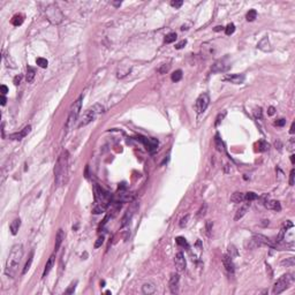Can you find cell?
Segmentation results:
<instances>
[{
    "instance_id": "obj_1",
    "label": "cell",
    "mask_w": 295,
    "mask_h": 295,
    "mask_svg": "<svg viewBox=\"0 0 295 295\" xmlns=\"http://www.w3.org/2000/svg\"><path fill=\"white\" fill-rule=\"evenodd\" d=\"M22 256H23V246L21 243L13 246V248L11 249V253L8 255V258L6 260V267H5L6 276L11 277V278L15 276L18 265L21 263Z\"/></svg>"
},
{
    "instance_id": "obj_2",
    "label": "cell",
    "mask_w": 295,
    "mask_h": 295,
    "mask_svg": "<svg viewBox=\"0 0 295 295\" xmlns=\"http://www.w3.org/2000/svg\"><path fill=\"white\" fill-rule=\"evenodd\" d=\"M68 152L65 151L62 152L58 160L54 167V181L56 187H61L67 183L68 180Z\"/></svg>"
},
{
    "instance_id": "obj_3",
    "label": "cell",
    "mask_w": 295,
    "mask_h": 295,
    "mask_svg": "<svg viewBox=\"0 0 295 295\" xmlns=\"http://www.w3.org/2000/svg\"><path fill=\"white\" fill-rule=\"evenodd\" d=\"M104 112V106L100 105V104H95L90 106L88 110L84 111V113L82 114V116L80 118V122L77 125L78 128H82L84 126H88L89 124H91L92 121L96 120V118L102 114Z\"/></svg>"
},
{
    "instance_id": "obj_4",
    "label": "cell",
    "mask_w": 295,
    "mask_h": 295,
    "mask_svg": "<svg viewBox=\"0 0 295 295\" xmlns=\"http://www.w3.org/2000/svg\"><path fill=\"white\" fill-rule=\"evenodd\" d=\"M82 100H83V96L81 95L72 105L67 122H66V133L71 131L75 127V125H76V122L78 120V116H80V111L82 109Z\"/></svg>"
},
{
    "instance_id": "obj_5",
    "label": "cell",
    "mask_w": 295,
    "mask_h": 295,
    "mask_svg": "<svg viewBox=\"0 0 295 295\" xmlns=\"http://www.w3.org/2000/svg\"><path fill=\"white\" fill-rule=\"evenodd\" d=\"M45 15L46 18L52 23V24H59L64 20V14L60 11V8L55 4H50L46 6L45 9Z\"/></svg>"
},
{
    "instance_id": "obj_6",
    "label": "cell",
    "mask_w": 295,
    "mask_h": 295,
    "mask_svg": "<svg viewBox=\"0 0 295 295\" xmlns=\"http://www.w3.org/2000/svg\"><path fill=\"white\" fill-rule=\"evenodd\" d=\"M293 282H294V277H293V275L287 273V275L281 276L276 281V284H275V286H273V289H272V293H273V294H280V293H282V292H284L285 289H287Z\"/></svg>"
},
{
    "instance_id": "obj_7",
    "label": "cell",
    "mask_w": 295,
    "mask_h": 295,
    "mask_svg": "<svg viewBox=\"0 0 295 295\" xmlns=\"http://www.w3.org/2000/svg\"><path fill=\"white\" fill-rule=\"evenodd\" d=\"M209 104H210V97H209V95H207L206 92H204V93H202V95H200V96H198V98L196 99V104H195L196 112H197L198 114L203 113L204 111L207 109Z\"/></svg>"
},
{
    "instance_id": "obj_8",
    "label": "cell",
    "mask_w": 295,
    "mask_h": 295,
    "mask_svg": "<svg viewBox=\"0 0 295 295\" xmlns=\"http://www.w3.org/2000/svg\"><path fill=\"white\" fill-rule=\"evenodd\" d=\"M137 209H138V203L135 202V201H133V202L130 203V205H129V207L127 209V211H126V213H125V216L122 217V222H121V227H125L126 225H128L130 220L133 219V217H134V215L136 213V211H137Z\"/></svg>"
},
{
    "instance_id": "obj_9",
    "label": "cell",
    "mask_w": 295,
    "mask_h": 295,
    "mask_svg": "<svg viewBox=\"0 0 295 295\" xmlns=\"http://www.w3.org/2000/svg\"><path fill=\"white\" fill-rule=\"evenodd\" d=\"M137 140H140V141L144 144V147H145V149H147L148 151H153V150H156V149L158 148V144H159L158 140L152 138V137H143V136H138V137H137Z\"/></svg>"
},
{
    "instance_id": "obj_10",
    "label": "cell",
    "mask_w": 295,
    "mask_h": 295,
    "mask_svg": "<svg viewBox=\"0 0 295 295\" xmlns=\"http://www.w3.org/2000/svg\"><path fill=\"white\" fill-rule=\"evenodd\" d=\"M244 75L243 74H228L222 77V81L233 83V84H241L244 82Z\"/></svg>"
},
{
    "instance_id": "obj_11",
    "label": "cell",
    "mask_w": 295,
    "mask_h": 295,
    "mask_svg": "<svg viewBox=\"0 0 295 295\" xmlns=\"http://www.w3.org/2000/svg\"><path fill=\"white\" fill-rule=\"evenodd\" d=\"M179 282H180L179 273H172L169 278V289L172 294H176L179 292Z\"/></svg>"
},
{
    "instance_id": "obj_12",
    "label": "cell",
    "mask_w": 295,
    "mask_h": 295,
    "mask_svg": "<svg viewBox=\"0 0 295 295\" xmlns=\"http://www.w3.org/2000/svg\"><path fill=\"white\" fill-rule=\"evenodd\" d=\"M229 67H231V65H229V64H226V62H225V59L218 60V61L215 62V65L212 66V72H213V73H224V72H226Z\"/></svg>"
},
{
    "instance_id": "obj_13",
    "label": "cell",
    "mask_w": 295,
    "mask_h": 295,
    "mask_svg": "<svg viewBox=\"0 0 295 295\" xmlns=\"http://www.w3.org/2000/svg\"><path fill=\"white\" fill-rule=\"evenodd\" d=\"M174 263H175V267L176 270L180 272V271H183L186 269V258H184V255L179 251L176 255H175V259H174Z\"/></svg>"
},
{
    "instance_id": "obj_14",
    "label": "cell",
    "mask_w": 295,
    "mask_h": 295,
    "mask_svg": "<svg viewBox=\"0 0 295 295\" xmlns=\"http://www.w3.org/2000/svg\"><path fill=\"white\" fill-rule=\"evenodd\" d=\"M265 200L263 201V204L266 209L269 210H275V211H280L281 210V205L278 201H273V200H269V197L266 198V196L264 197Z\"/></svg>"
},
{
    "instance_id": "obj_15",
    "label": "cell",
    "mask_w": 295,
    "mask_h": 295,
    "mask_svg": "<svg viewBox=\"0 0 295 295\" xmlns=\"http://www.w3.org/2000/svg\"><path fill=\"white\" fill-rule=\"evenodd\" d=\"M222 264L226 269V271L228 273H234V263H233V258L229 257L228 255H224L222 256Z\"/></svg>"
},
{
    "instance_id": "obj_16",
    "label": "cell",
    "mask_w": 295,
    "mask_h": 295,
    "mask_svg": "<svg viewBox=\"0 0 295 295\" xmlns=\"http://www.w3.org/2000/svg\"><path fill=\"white\" fill-rule=\"evenodd\" d=\"M30 130H31V126H27V127H24V128L22 129L20 133H14V134H11L9 135V138H12V140H22L23 137H25L29 133H30Z\"/></svg>"
},
{
    "instance_id": "obj_17",
    "label": "cell",
    "mask_w": 295,
    "mask_h": 295,
    "mask_svg": "<svg viewBox=\"0 0 295 295\" xmlns=\"http://www.w3.org/2000/svg\"><path fill=\"white\" fill-rule=\"evenodd\" d=\"M257 47L259 49V50L264 51V52H270V51L272 50L271 44H270V40H269V38H267V37H263V38L258 42Z\"/></svg>"
},
{
    "instance_id": "obj_18",
    "label": "cell",
    "mask_w": 295,
    "mask_h": 295,
    "mask_svg": "<svg viewBox=\"0 0 295 295\" xmlns=\"http://www.w3.org/2000/svg\"><path fill=\"white\" fill-rule=\"evenodd\" d=\"M54 262H55V255L54 254H52V255L50 256V258L47 259L46 264H45V267H44V271H43V278H45V277L50 273V271L52 270V267H53V265H54Z\"/></svg>"
},
{
    "instance_id": "obj_19",
    "label": "cell",
    "mask_w": 295,
    "mask_h": 295,
    "mask_svg": "<svg viewBox=\"0 0 295 295\" xmlns=\"http://www.w3.org/2000/svg\"><path fill=\"white\" fill-rule=\"evenodd\" d=\"M249 206H250V203H244V204H242L241 206H240V209L236 211V213H235V217H234V220H240L246 213H247V211L249 210Z\"/></svg>"
},
{
    "instance_id": "obj_20",
    "label": "cell",
    "mask_w": 295,
    "mask_h": 295,
    "mask_svg": "<svg viewBox=\"0 0 295 295\" xmlns=\"http://www.w3.org/2000/svg\"><path fill=\"white\" fill-rule=\"evenodd\" d=\"M64 239H65V233H64V231L60 228V229L58 231L56 235H55V243H54V251L55 253L59 250V248H60V246H61V243H62Z\"/></svg>"
},
{
    "instance_id": "obj_21",
    "label": "cell",
    "mask_w": 295,
    "mask_h": 295,
    "mask_svg": "<svg viewBox=\"0 0 295 295\" xmlns=\"http://www.w3.org/2000/svg\"><path fill=\"white\" fill-rule=\"evenodd\" d=\"M156 292V286L152 282H145L142 286V293L145 295H151Z\"/></svg>"
},
{
    "instance_id": "obj_22",
    "label": "cell",
    "mask_w": 295,
    "mask_h": 295,
    "mask_svg": "<svg viewBox=\"0 0 295 295\" xmlns=\"http://www.w3.org/2000/svg\"><path fill=\"white\" fill-rule=\"evenodd\" d=\"M20 226H21V219H20V218H16V219H14V220L11 222L9 228H11V233H12L13 235H16V234H18V228H20Z\"/></svg>"
},
{
    "instance_id": "obj_23",
    "label": "cell",
    "mask_w": 295,
    "mask_h": 295,
    "mask_svg": "<svg viewBox=\"0 0 295 295\" xmlns=\"http://www.w3.org/2000/svg\"><path fill=\"white\" fill-rule=\"evenodd\" d=\"M109 206V202H104V203H97V205L93 207V213L95 215H99L102 212H104Z\"/></svg>"
},
{
    "instance_id": "obj_24",
    "label": "cell",
    "mask_w": 295,
    "mask_h": 295,
    "mask_svg": "<svg viewBox=\"0 0 295 295\" xmlns=\"http://www.w3.org/2000/svg\"><path fill=\"white\" fill-rule=\"evenodd\" d=\"M231 201L233 203H242L244 201V194L239 193V191L233 193L232 196H231Z\"/></svg>"
},
{
    "instance_id": "obj_25",
    "label": "cell",
    "mask_w": 295,
    "mask_h": 295,
    "mask_svg": "<svg viewBox=\"0 0 295 295\" xmlns=\"http://www.w3.org/2000/svg\"><path fill=\"white\" fill-rule=\"evenodd\" d=\"M32 260H34V250H31L30 254H29L28 260H27V263H25V265H24V267H23L22 275H25V273L29 271V269H30V266H31V264H32Z\"/></svg>"
},
{
    "instance_id": "obj_26",
    "label": "cell",
    "mask_w": 295,
    "mask_h": 295,
    "mask_svg": "<svg viewBox=\"0 0 295 295\" xmlns=\"http://www.w3.org/2000/svg\"><path fill=\"white\" fill-rule=\"evenodd\" d=\"M35 75H36V71H35L32 67L28 66V67H27V76H25L27 82H28V83L32 82V81H34V78H35Z\"/></svg>"
},
{
    "instance_id": "obj_27",
    "label": "cell",
    "mask_w": 295,
    "mask_h": 295,
    "mask_svg": "<svg viewBox=\"0 0 295 295\" xmlns=\"http://www.w3.org/2000/svg\"><path fill=\"white\" fill-rule=\"evenodd\" d=\"M23 21H24V16L22 14H16L12 18V24L14 27H18V25H21L23 23Z\"/></svg>"
},
{
    "instance_id": "obj_28",
    "label": "cell",
    "mask_w": 295,
    "mask_h": 295,
    "mask_svg": "<svg viewBox=\"0 0 295 295\" xmlns=\"http://www.w3.org/2000/svg\"><path fill=\"white\" fill-rule=\"evenodd\" d=\"M227 255L229 256V257L234 258L236 257L238 255H239V253H238V249L233 246V244H231V246H228V249H227Z\"/></svg>"
},
{
    "instance_id": "obj_29",
    "label": "cell",
    "mask_w": 295,
    "mask_h": 295,
    "mask_svg": "<svg viewBox=\"0 0 295 295\" xmlns=\"http://www.w3.org/2000/svg\"><path fill=\"white\" fill-rule=\"evenodd\" d=\"M257 18V12H256L255 9H250V11L247 13V15H246V18H247L248 22L255 21V18Z\"/></svg>"
},
{
    "instance_id": "obj_30",
    "label": "cell",
    "mask_w": 295,
    "mask_h": 295,
    "mask_svg": "<svg viewBox=\"0 0 295 295\" xmlns=\"http://www.w3.org/2000/svg\"><path fill=\"white\" fill-rule=\"evenodd\" d=\"M171 78H172V81H173V82H179V81L182 78V71L178 69V71L173 72L172 76H171Z\"/></svg>"
},
{
    "instance_id": "obj_31",
    "label": "cell",
    "mask_w": 295,
    "mask_h": 295,
    "mask_svg": "<svg viewBox=\"0 0 295 295\" xmlns=\"http://www.w3.org/2000/svg\"><path fill=\"white\" fill-rule=\"evenodd\" d=\"M257 198H258L257 194H255V193H253V191H249V193L244 194V201L251 202V201H255V200H257Z\"/></svg>"
},
{
    "instance_id": "obj_32",
    "label": "cell",
    "mask_w": 295,
    "mask_h": 295,
    "mask_svg": "<svg viewBox=\"0 0 295 295\" xmlns=\"http://www.w3.org/2000/svg\"><path fill=\"white\" fill-rule=\"evenodd\" d=\"M176 34L175 32H169L168 35H166L165 37V43L167 44H171V43H173V42H175L176 40Z\"/></svg>"
},
{
    "instance_id": "obj_33",
    "label": "cell",
    "mask_w": 295,
    "mask_h": 295,
    "mask_svg": "<svg viewBox=\"0 0 295 295\" xmlns=\"http://www.w3.org/2000/svg\"><path fill=\"white\" fill-rule=\"evenodd\" d=\"M206 209H207V204L206 203H204L203 204L202 206H201V209L197 211V218H202V217H204L205 216V213H206Z\"/></svg>"
},
{
    "instance_id": "obj_34",
    "label": "cell",
    "mask_w": 295,
    "mask_h": 295,
    "mask_svg": "<svg viewBox=\"0 0 295 295\" xmlns=\"http://www.w3.org/2000/svg\"><path fill=\"white\" fill-rule=\"evenodd\" d=\"M36 64L39 66V67H42V68H46V67H47V65H49L47 60H46V59H44V58H37Z\"/></svg>"
},
{
    "instance_id": "obj_35",
    "label": "cell",
    "mask_w": 295,
    "mask_h": 295,
    "mask_svg": "<svg viewBox=\"0 0 295 295\" xmlns=\"http://www.w3.org/2000/svg\"><path fill=\"white\" fill-rule=\"evenodd\" d=\"M234 31H235V25H234L233 23H229V24H227V27L225 28V34H226L227 36L232 35V34H233Z\"/></svg>"
},
{
    "instance_id": "obj_36",
    "label": "cell",
    "mask_w": 295,
    "mask_h": 295,
    "mask_svg": "<svg viewBox=\"0 0 295 295\" xmlns=\"http://www.w3.org/2000/svg\"><path fill=\"white\" fill-rule=\"evenodd\" d=\"M175 241H176V243L179 244V246H181V247H186L187 249L189 248V244L187 243V241H186V239L184 238H181V236H178L176 239H175Z\"/></svg>"
},
{
    "instance_id": "obj_37",
    "label": "cell",
    "mask_w": 295,
    "mask_h": 295,
    "mask_svg": "<svg viewBox=\"0 0 295 295\" xmlns=\"http://www.w3.org/2000/svg\"><path fill=\"white\" fill-rule=\"evenodd\" d=\"M294 264H295L294 257L286 258V259H284L281 262V265H286V266H294Z\"/></svg>"
},
{
    "instance_id": "obj_38",
    "label": "cell",
    "mask_w": 295,
    "mask_h": 295,
    "mask_svg": "<svg viewBox=\"0 0 295 295\" xmlns=\"http://www.w3.org/2000/svg\"><path fill=\"white\" fill-rule=\"evenodd\" d=\"M216 147H217V150H218V151H222V150H224V144H222L221 138L219 137L218 134L216 135Z\"/></svg>"
},
{
    "instance_id": "obj_39",
    "label": "cell",
    "mask_w": 295,
    "mask_h": 295,
    "mask_svg": "<svg viewBox=\"0 0 295 295\" xmlns=\"http://www.w3.org/2000/svg\"><path fill=\"white\" fill-rule=\"evenodd\" d=\"M76 285H77V281L75 280V281H73L71 285H69V287L66 289V294H73L74 293V291H75V288H76Z\"/></svg>"
},
{
    "instance_id": "obj_40",
    "label": "cell",
    "mask_w": 295,
    "mask_h": 295,
    "mask_svg": "<svg viewBox=\"0 0 295 295\" xmlns=\"http://www.w3.org/2000/svg\"><path fill=\"white\" fill-rule=\"evenodd\" d=\"M225 116H226V111H224L222 113H219V114H218V116H217V119H216V122H215V126H216V127L219 126V124L222 121V119H224Z\"/></svg>"
},
{
    "instance_id": "obj_41",
    "label": "cell",
    "mask_w": 295,
    "mask_h": 295,
    "mask_svg": "<svg viewBox=\"0 0 295 295\" xmlns=\"http://www.w3.org/2000/svg\"><path fill=\"white\" fill-rule=\"evenodd\" d=\"M168 69H169V65H168V64H164V65H162V66L158 68V73L166 74V72H168Z\"/></svg>"
},
{
    "instance_id": "obj_42",
    "label": "cell",
    "mask_w": 295,
    "mask_h": 295,
    "mask_svg": "<svg viewBox=\"0 0 295 295\" xmlns=\"http://www.w3.org/2000/svg\"><path fill=\"white\" fill-rule=\"evenodd\" d=\"M182 4H183L182 0H172L171 1V6L174 7V8H180L182 6Z\"/></svg>"
},
{
    "instance_id": "obj_43",
    "label": "cell",
    "mask_w": 295,
    "mask_h": 295,
    "mask_svg": "<svg viewBox=\"0 0 295 295\" xmlns=\"http://www.w3.org/2000/svg\"><path fill=\"white\" fill-rule=\"evenodd\" d=\"M287 149L289 151H294L295 149V140L294 138H291L288 142H287Z\"/></svg>"
},
{
    "instance_id": "obj_44",
    "label": "cell",
    "mask_w": 295,
    "mask_h": 295,
    "mask_svg": "<svg viewBox=\"0 0 295 295\" xmlns=\"http://www.w3.org/2000/svg\"><path fill=\"white\" fill-rule=\"evenodd\" d=\"M188 220H189V215H186L183 218L180 220V227L181 228H183L187 226V224H188Z\"/></svg>"
},
{
    "instance_id": "obj_45",
    "label": "cell",
    "mask_w": 295,
    "mask_h": 295,
    "mask_svg": "<svg viewBox=\"0 0 295 295\" xmlns=\"http://www.w3.org/2000/svg\"><path fill=\"white\" fill-rule=\"evenodd\" d=\"M104 243V236L102 235V236H99L98 239L96 240V242H95V248H99V247H102V244Z\"/></svg>"
},
{
    "instance_id": "obj_46",
    "label": "cell",
    "mask_w": 295,
    "mask_h": 295,
    "mask_svg": "<svg viewBox=\"0 0 295 295\" xmlns=\"http://www.w3.org/2000/svg\"><path fill=\"white\" fill-rule=\"evenodd\" d=\"M254 114H255V118L256 119H262L263 118V112H262V109L260 107H258V109H256L255 110V112H254Z\"/></svg>"
},
{
    "instance_id": "obj_47",
    "label": "cell",
    "mask_w": 295,
    "mask_h": 295,
    "mask_svg": "<svg viewBox=\"0 0 295 295\" xmlns=\"http://www.w3.org/2000/svg\"><path fill=\"white\" fill-rule=\"evenodd\" d=\"M267 148H269V144L267 143H265L264 141H260L259 142V151H265V150H267Z\"/></svg>"
},
{
    "instance_id": "obj_48",
    "label": "cell",
    "mask_w": 295,
    "mask_h": 295,
    "mask_svg": "<svg viewBox=\"0 0 295 295\" xmlns=\"http://www.w3.org/2000/svg\"><path fill=\"white\" fill-rule=\"evenodd\" d=\"M295 174V169L293 168L291 171V174H289V186H294V175Z\"/></svg>"
},
{
    "instance_id": "obj_49",
    "label": "cell",
    "mask_w": 295,
    "mask_h": 295,
    "mask_svg": "<svg viewBox=\"0 0 295 295\" xmlns=\"http://www.w3.org/2000/svg\"><path fill=\"white\" fill-rule=\"evenodd\" d=\"M186 44H187V40L183 39V40H181L180 43H178V44L175 45V49H176V50H180V49H182V47L186 46Z\"/></svg>"
},
{
    "instance_id": "obj_50",
    "label": "cell",
    "mask_w": 295,
    "mask_h": 295,
    "mask_svg": "<svg viewBox=\"0 0 295 295\" xmlns=\"http://www.w3.org/2000/svg\"><path fill=\"white\" fill-rule=\"evenodd\" d=\"M285 124H286L285 119H279V120H277L276 122H275V125L278 126V127H282V126H285Z\"/></svg>"
},
{
    "instance_id": "obj_51",
    "label": "cell",
    "mask_w": 295,
    "mask_h": 295,
    "mask_svg": "<svg viewBox=\"0 0 295 295\" xmlns=\"http://www.w3.org/2000/svg\"><path fill=\"white\" fill-rule=\"evenodd\" d=\"M211 229H212V221L207 220L206 221V233H207V235H210Z\"/></svg>"
},
{
    "instance_id": "obj_52",
    "label": "cell",
    "mask_w": 295,
    "mask_h": 295,
    "mask_svg": "<svg viewBox=\"0 0 295 295\" xmlns=\"http://www.w3.org/2000/svg\"><path fill=\"white\" fill-rule=\"evenodd\" d=\"M0 91H1V95H4V96H5V95L8 92V88H7L5 84H2V85L0 87Z\"/></svg>"
},
{
    "instance_id": "obj_53",
    "label": "cell",
    "mask_w": 295,
    "mask_h": 295,
    "mask_svg": "<svg viewBox=\"0 0 295 295\" xmlns=\"http://www.w3.org/2000/svg\"><path fill=\"white\" fill-rule=\"evenodd\" d=\"M275 113H276V109H275L273 106H270V107L267 109V114H269V115H273Z\"/></svg>"
},
{
    "instance_id": "obj_54",
    "label": "cell",
    "mask_w": 295,
    "mask_h": 295,
    "mask_svg": "<svg viewBox=\"0 0 295 295\" xmlns=\"http://www.w3.org/2000/svg\"><path fill=\"white\" fill-rule=\"evenodd\" d=\"M21 78H22V76H21V75H18V76H15V77H14V84H15V85L20 84Z\"/></svg>"
},
{
    "instance_id": "obj_55",
    "label": "cell",
    "mask_w": 295,
    "mask_h": 295,
    "mask_svg": "<svg viewBox=\"0 0 295 295\" xmlns=\"http://www.w3.org/2000/svg\"><path fill=\"white\" fill-rule=\"evenodd\" d=\"M266 271L269 272V277H270V279L273 277V273H272V270H271V266L269 265V264H266Z\"/></svg>"
},
{
    "instance_id": "obj_56",
    "label": "cell",
    "mask_w": 295,
    "mask_h": 295,
    "mask_svg": "<svg viewBox=\"0 0 295 295\" xmlns=\"http://www.w3.org/2000/svg\"><path fill=\"white\" fill-rule=\"evenodd\" d=\"M0 100H1V105L4 106V105L6 104V102H7V98H6L4 95H1V99H0Z\"/></svg>"
},
{
    "instance_id": "obj_57",
    "label": "cell",
    "mask_w": 295,
    "mask_h": 295,
    "mask_svg": "<svg viewBox=\"0 0 295 295\" xmlns=\"http://www.w3.org/2000/svg\"><path fill=\"white\" fill-rule=\"evenodd\" d=\"M294 130H295V122L292 124V126H291V130H289V133L291 134H294Z\"/></svg>"
},
{
    "instance_id": "obj_58",
    "label": "cell",
    "mask_w": 295,
    "mask_h": 295,
    "mask_svg": "<svg viewBox=\"0 0 295 295\" xmlns=\"http://www.w3.org/2000/svg\"><path fill=\"white\" fill-rule=\"evenodd\" d=\"M221 29H222V27L218 25V27H216V28H215V31H220Z\"/></svg>"
},
{
    "instance_id": "obj_59",
    "label": "cell",
    "mask_w": 295,
    "mask_h": 295,
    "mask_svg": "<svg viewBox=\"0 0 295 295\" xmlns=\"http://www.w3.org/2000/svg\"><path fill=\"white\" fill-rule=\"evenodd\" d=\"M113 5L118 7V6H120V5H121V1H120V2H113Z\"/></svg>"
},
{
    "instance_id": "obj_60",
    "label": "cell",
    "mask_w": 295,
    "mask_h": 295,
    "mask_svg": "<svg viewBox=\"0 0 295 295\" xmlns=\"http://www.w3.org/2000/svg\"><path fill=\"white\" fill-rule=\"evenodd\" d=\"M294 157H295L294 155H292V156H291V160H292V164H294Z\"/></svg>"
}]
</instances>
